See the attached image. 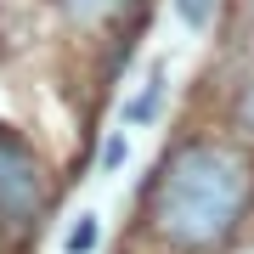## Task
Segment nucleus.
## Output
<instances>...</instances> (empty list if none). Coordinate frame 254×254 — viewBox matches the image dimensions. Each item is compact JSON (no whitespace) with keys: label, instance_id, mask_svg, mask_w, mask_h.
Returning <instances> with one entry per match:
<instances>
[{"label":"nucleus","instance_id":"7ed1b4c3","mask_svg":"<svg viewBox=\"0 0 254 254\" xmlns=\"http://www.w3.org/2000/svg\"><path fill=\"white\" fill-rule=\"evenodd\" d=\"M125 6H130V0H63V11H68V17L79 23V28L113 23V17H119V11H125Z\"/></svg>","mask_w":254,"mask_h":254},{"label":"nucleus","instance_id":"f257e3e1","mask_svg":"<svg viewBox=\"0 0 254 254\" xmlns=\"http://www.w3.org/2000/svg\"><path fill=\"white\" fill-rule=\"evenodd\" d=\"M254 203V170L220 141H187L153 181V232L181 254H215L232 243Z\"/></svg>","mask_w":254,"mask_h":254},{"label":"nucleus","instance_id":"20e7f679","mask_svg":"<svg viewBox=\"0 0 254 254\" xmlns=\"http://www.w3.org/2000/svg\"><path fill=\"white\" fill-rule=\"evenodd\" d=\"M232 130L243 141H254V73L237 85V96H232Z\"/></svg>","mask_w":254,"mask_h":254},{"label":"nucleus","instance_id":"0eeeda50","mask_svg":"<svg viewBox=\"0 0 254 254\" xmlns=\"http://www.w3.org/2000/svg\"><path fill=\"white\" fill-rule=\"evenodd\" d=\"M91 249H96V226H91V220H79V226L68 232V254H91Z\"/></svg>","mask_w":254,"mask_h":254},{"label":"nucleus","instance_id":"423d86ee","mask_svg":"<svg viewBox=\"0 0 254 254\" xmlns=\"http://www.w3.org/2000/svg\"><path fill=\"white\" fill-rule=\"evenodd\" d=\"M158 96H164V73H153V79H147V91L136 96V108H130V119H153V108H158Z\"/></svg>","mask_w":254,"mask_h":254},{"label":"nucleus","instance_id":"39448f33","mask_svg":"<svg viewBox=\"0 0 254 254\" xmlns=\"http://www.w3.org/2000/svg\"><path fill=\"white\" fill-rule=\"evenodd\" d=\"M175 11H181L187 28H209V17H215V0H175Z\"/></svg>","mask_w":254,"mask_h":254},{"label":"nucleus","instance_id":"f03ea898","mask_svg":"<svg viewBox=\"0 0 254 254\" xmlns=\"http://www.w3.org/2000/svg\"><path fill=\"white\" fill-rule=\"evenodd\" d=\"M40 209H46V175H40V158L0 130V232H28L40 226Z\"/></svg>","mask_w":254,"mask_h":254}]
</instances>
